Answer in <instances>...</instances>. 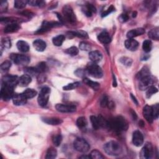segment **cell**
<instances>
[{
    "label": "cell",
    "instance_id": "f546056e",
    "mask_svg": "<svg viewBox=\"0 0 159 159\" xmlns=\"http://www.w3.org/2000/svg\"><path fill=\"white\" fill-rule=\"evenodd\" d=\"M65 39V36L59 35L57 37H54L52 40V42H53V44L54 45L59 47V46H61L62 45Z\"/></svg>",
    "mask_w": 159,
    "mask_h": 159
},
{
    "label": "cell",
    "instance_id": "d4e9b609",
    "mask_svg": "<svg viewBox=\"0 0 159 159\" xmlns=\"http://www.w3.org/2000/svg\"><path fill=\"white\" fill-rule=\"evenodd\" d=\"M83 11L86 16L90 17L92 16L93 13H95L96 12V9L93 4H86L85 7L83 9Z\"/></svg>",
    "mask_w": 159,
    "mask_h": 159
},
{
    "label": "cell",
    "instance_id": "83f0119b",
    "mask_svg": "<svg viewBox=\"0 0 159 159\" xmlns=\"http://www.w3.org/2000/svg\"><path fill=\"white\" fill-rule=\"evenodd\" d=\"M22 94L27 99H31V98H33L36 96L37 91L33 90V89L28 88L22 93Z\"/></svg>",
    "mask_w": 159,
    "mask_h": 159
},
{
    "label": "cell",
    "instance_id": "f35d334b",
    "mask_svg": "<svg viewBox=\"0 0 159 159\" xmlns=\"http://www.w3.org/2000/svg\"><path fill=\"white\" fill-rule=\"evenodd\" d=\"M158 92V90L156 87L154 86H152L150 88H149L146 91V97L147 98H150L153 95L156 94Z\"/></svg>",
    "mask_w": 159,
    "mask_h": 159
},
{
    "label": "cell",
    "instance_id": "f5cc1de1",
    "mask_svg": "<svg viewBox=\"0 0 159 159\" xmlns=\"http://www.w3.org/2000/svg\"><path fill=\"white\" fill-rule=\"evenodd\" d=\"M115 11V8H114V6H113V5H111V6H110L108 8H107V10L105 11L103 13L101 14V16H102L103 17H105V16H107V15H109L110 13H111L112 12H113V11Z\"/></svg>",
    "mask_w": 159,
    "mask_h": 159
},
{
    "label": "cell",
    "instance_id": "277c9868",
    "mask_svg": "<svg viewBox=\"0 0 159 159\" xmlns=\"http://www.w3.org/2000/svg\"><path fill=\"white\" fill-rule=\"evenodd\" d=\"M73 147L76 151L80 152H87L90 147L88 142L83 138H77L73 142Z\"/></svg>",
    "mask_w": 159,
    "mask_h": 159
},
{
    "label": "cell",
    "instance_id": "9a60e30c",
    "mask_svg": "<svg viewBox=\"0 0 159 159\" xmlns=\"http://www.w3.org/2000/svg\"><path fill=\"white\" fill-rule=\"evenodd\" d=\"M132 142L137 147L141 146L144 143V137L142 134L139 130H135L132 135Z\"/></svg>",
    "mask_w": 159,
    "mask_h": 159
},
{
    "label": "cell",
    "instance_id": "d6a6232c",
    "mask_svg": "<svg viewBox=\"0 0 159 159\" xmlns=\"http://www.w3.org/2000/svg\"><path fill=\"white\" fill-rule=\"evenodd\" d=\"M152 47V43L151 40H146L144 41L142 44V49L144 52L147 53L151 52Z\"/></svg>",
    "mask_w": 159,
    "mask_h": 159
},
{
    "label": "cell",
    "instance_id": "6f0895ef",
    "mask_svg": "<svg viewBox=\"0 0 159 159\" xmlns=\"http://www.w3.org/2000/svg\"><path fill=\"white\" fill-rule=\"evenodd\" d=\"M75 74L77 76L82 77L85 75V72H84V70H83L82 69H78L75 72Z\"/></svg>",
    "mask_w": 159,
    "mask_h": 159
},
{
    "label": "cell",
    "instance_id": "4316f807",
    "mask_svg": "<svg viewBox=\"0 0 159 159\" xmlns=\"http://www.w3.org/2000/svg\"><path fill=\"white\" fill-rule=\"evenodd\" d=\"M83 82L85 84H86L88 86H90L91 88H93V90H98L100 87V83H98V82H96L91 81L90 80H89L88 78H85L83 79Z\"/></svg>",
    "mask_w": 159,
    "mask_h": 159
},
{
    "label": "cell",
    "instance_id": "816d5d0a",
    "mask_svg": "<svg viewBox=\"0 0 159 159\" xmlns=\"http://www.w3.org/2000/svg\"><path fill=\"white\" fill-rule=\"evenodd\" d=\"M11 67V62L9 60H6V61L4 62L1 65V69L3 71H6L8 70Z\"/></svg>",
    "mask_w": 159,
    "mask_h": 159
},
{
    "label": "cell",
    "instance_id": "681fc988",
    "mask_svg": "<svg viewBox=\"0 0 159 159\" xmlns=\"http://www.w3.org/2000/svg\"><path fill=\"white\" fill-rule=\"evenodd\" d=\"M152 107V113H153V119H158V115H159V106L158 104H156Z\"/></svg>",
    "mask_w": 159,
    "mask_h": 159
},
{
    "label": "cell",
    "instance_id": "bcb514c9",
    "mask_svg": "<svg viewBox=\"0 0 159 159\" xmlns=\"http://www.w3.org/2000/svg\"><path fill=\"white\" fill-rule=\"evenodd\" d=\"M69 35L73 36H77L79 37H88V35L86 32H84L83 31H76V32H70Z\"/></svg>",
    "mask_w": 159,
    "mask_h": 159
},
{
    "label": "cell",
    "instance_id": "ffe728a7",
    "mask_svg": "<svg viewBox=\"0 0 159 159\" xmlns=\"http://www.w3.org/2000/svg\"><path fill=\"white\" fill-rule=\"evenodd\" d=\"M31 77L29 75L25 74L22 75L20 78H19L18 81V85L22 86L25 87L27 86L31 82Z\"/></svg>",
    "mask_w": 159,
    "mask_h": 159
},
{
    "label": "cell",
    "instance_id": "484cf974",
    "mask_svg": "<svg viewBox=\"0 0 159 159\" xmlns=\"http://www.w3.org/2000/svg\"><path fill=\"white\" fill-rule=\"evenodd\" d=\"M20 26L17 23H11V24H9L6 26V27L4 28V32L5 33H11V32H15L20 29Z\"/></svg>",
    "mask_w": 159,
    "mask_h": 159
},
{
    "label": "cell",
    "instance_id": "ac0fdd59",
    "mask_svg": "<svg viewBox=\"0 0 159 159\" xmlns=\"http://www.w3.org/2000/svg\"><path fill=\"white\" fill-rule=\"evenodd\" d=\"M125 46L128 50L130 51H134L139 47V43L137 40L133 39H128L125 42Z\"/></svg>",
    "mask_w": 159,
    "mask_h": 159
},
{
    "label": "cell",
    "instance_id": "94428289",
    "mask_svg": "<svg viewBox=\"0 0 159 159\" xmlns=\"http://www.w3.org/2000/svg\"><path fill=\"white\" fill-rule=\"evenodd\" d=\"M132 116H133V119H134V120H136V119H137V115H136V114H135V112L134 111H132Z\"/></svg>",
    "mask_w": 159,
    "mask_h": 159
},
{
    "label": "cell",
    "instance_id": "5b68a950",
    "mask_svg": "<svg viewBox=\"0 0 159 159\" xmlns=\"http://www.w3.org/2000/svg\"><path fill=\"white\" fill-rule=\"evenodd\" d=\"M50 94V89L48 87H44L41 89L38 96V103L42 106L44 107L47 104Z\"/></svg>",
    "mask_w": 159,
    "mask_h": 159
},
{
    "label": "cell",
    "instance_id": "b9f144b4",
    "mask_svg": "<svg viewBox=\"0 0 159 159\" xmlns=\"http://www.w3.org/2000/svg\"><path fill=\"white\" fill-rule=\"evenodd\" d=\"M27 3L32 6H43L45 5V3L43 1H37V0H31L27 1Z\"/></svg>",
    "mask_w": 159,
    "mask_h": 159
},
{
    "label": "cell",
    "instance_id": "c3c4849f",
    "mask_svg": "<svg viewBox=\"0 0 159 159\" xmlns=\"http://www.w3.org/2000/svg\"><path fill=\"white\" fill-rule=\"evenodd\" d=\"M120 62L122 63L125 66H128L129 67L130 65H132V60L131 59L126 57H124L120 59Z\"/></svg>",
    "mask_w": 159,
    "mask_h": 159
},
{
    "label": "cell",
    "instance_id": "db71d44e",
    "mask_svg": "<svg viewBox=\"0 0 159 159\" xmlns=\"http://www.w3.org/2000/svg\"><path fill=\"white\" fill-rule=\"evenodd\" d=\"M109 103V100H108V98H107V96L106 95H104L103 96V98H101V101H100V104H101V106L102 107H106L107 106V104H108Z\"/></svg>",
    "mask_w": 159,
    "mask_h": 159
},
{
    "label": "cell",
    "instance_id": "44dd1931",
    "mask_svg": "<svg viewBox=\"0 0 159 159\" xmlns=\"http://www.w3.org/2000/svg\"><path fill=\"white\" fill-rule=\"evenodd\" d=\"M145 33V30L143 28H137L129 31L127 33V37L129 39H133L134 37L142 35Z\"/></svg>",
    "mask_w": 159,
    "mask_h": 159
},
{
    "label": "cell",
    "instance_id": "cb8c5ba5",
    "mask_svg": "<svg viewBox=\"0 0 159 159\" xmlns=\"http://www.w3.org/2000/svg\"><path fill=\"white\" fill-rule=\"evenodd\" d=\"M43 121L47 124L53 126L60 125L63 123L62 119L57 118H45L43 119Z\"/></svg>",
    "mask_w": 159,
    "mask_h": 159
},
{
    "label": "cell",
    "instance_id": "60d3db41",
    "mask_svg": "<svg viewBox=\"0 0 159 159\" xmlns=\"http://www.w3.org/2000/svg\"><path fill=\"white\" fill-rule=\"evenodd\" d=\"M80 83L79 82L72 83L68 84L67 85L65 86L63 88L64 90H66V91L72 90H73V89H75V88H78L80 86Z\"/></svg>",
    "mask_w": 159,
    "mask_h": 159
},
{
    "label": "cell",
    "instance_id": "91938a15",
    "mask_svg": "<svg viewBox=\"0 0 159 159\" xmlns=\"http://www.w3.org/2000/svg\"><path fill=\"white\" fill-rule=\"evenodd\" d=\"M80 158H86V159L91 158V157H90V155H89V156H86V155H83V156H81V157H80Z\"/></svg>",
    "mask_w": 159,
    "mask_h": 159
},
{
    "label": "cell",
    "instance_id": "ee69618b",
    "mask_svg": "<svg viewBox=\"0 0 159 159\" xmlns=\"http://www.w3.org/2000/svg\"><path fill=\"white\" fill-rule=\"evenodd\" d=\"M62 141V136L60 134L56 135L52 139L53 144L56 147L59 146Z\"/></svg>",
    "mask_w": 159,
    "mask_h": 159
},
{
    "label": "cell",
    "instance_id": "7402d4cb",
    "mask_svg": "<svg viewBox=\"0 0 159 159\" xmlns=\"http://www.w3.org/2000/svg\"><path fill=\"white\" fill-rule=\"evenodd\" d=\"M34 49L38 52H43L46 49V43L41 39H37L33 43Z\"/></svg>",
    "mask_w": 159,
    "mask_h": 159
},
{
    "label": "cell",
    "instance_id": "11a10c76",
    "mask_svg": "<svg viewBox=\"0 0 159 159\" xmlns=\"http://www.w3.org/2000/svg\"><path fill=\"white\" fill-rule=\"evenodd\" d=\"M8 8V3L6 1H2L0 3V8L1 11H6Z\"/></svg>",
    "mask_w": 159,
    "mask_h": 159
},
{
    "label": "cell",
    "instance_id": "d590c367",
    "mask_svg": "<svg viewBox=\"0 0 159 159\" xmlns=\"http://www.w3.org/2000/svg\"><path fill=\"white\" fill-rule=\"evenodd\" d=\"M25 72L27 73V75H32V76H35V75H39L40 74L37 70L36 68H32V67H29V68H26L25 69Z\"/></svg>",
    "mask_w": 159,
    "mask_h": 159
},
{
    "label": "cell",
    "instance_id": "6125c7cd",
    "mask_svg": "<svg viewBox=\"0 0 159 159\" xmlns=\"http://www.w3.org/2000/svg\"><path fill=\"white\" fill-rule=\"evenodd\" d=\"M113 86L116 87L117 86V83H116V79H115V76L113 75Z\"/></svg>",
    "mask_w": 159,
    "mask_h": 159
},
{
    "label": "cell",
    "instance_id": "8d00e7d4",
    "mask_svg": "<svg viewBox=\"0 0 159 159\" xmlns=\"http://www.w3.org/2000/svg\"><path fill=\"white\" fill-rule=\"evenodd\" d=\"M27 1L24 0H16L15 1V7L17 9H22L26 7Z\"/></svg>",
    "mask_w": 159,
    "mask_h": 159
},
{
    "label": "cell",
    "instance_id": "d6986e66",
    "mask_svg": "<svg viewBox=\"0 0 159 159\" xmlns=\"http://www.w3.org/2000/svg\"><path fill=\"white\" fill-rule=\"evenodd\" d=\"M98 39L101 43L103 44H109L111 40L109 34L106 31L101 32V33L98 36Z\"/></svg>",
    "mask_w": 159,
    "mask_h": 159
},
{
    "label": "cell",
    "instance_id": "2e32d148",
    "mask_svg": "<svg viewBox=\"0 0 159 159\" xmlns=\"http://www.w3.org/2000/svg\"><path fill=\"white\" fill-rule=\"evenodd\" d=\"M143 115L149 123H152L154 119L152 113V107L149 105L145 106L143 109Z\"/></svg>",
    "mask_w": 159,
    "mask_h": 159
},
{
    "label": "cell",
    "instance_id": "1f68e13d",
    "mask_svg": "<svg viewBox=\"0 0 159 159\" xmlns=\"http://www.w3.org/2000/svg\"><path fill=\"white\" fill-rule=\"evenodd\" d=\"M57 151H56V149H55L53 147H50L48 149L45 158L47 159L55 158L56 157H57Z\"/></svg>",
    "mask_w": 159,
    "mask_h": 159
},
{
    "label": "cell",
    "instance_id": "f1b7e54d",
    "mask_svg": "<svg viewBox=\"0 0 159 159\" xmlns=\"http://www.w3.org/2000/svg\"><path fill=\"white\" fill-rule=\"evenodd\" d=\"M149 37H150L151 39L153 40H158L159 39V31H158V27L154 28V29L151 30L148 33Z\"/></svg>",
    "mask_w": 159,
    "mask_h": 159
},
{
    "label": "cell",
    "instance_id": "680465c9",
    "mask_svg": "<svg viewBox=\"0 0 159 159\" xmlns=\"http://www.w3.org/2000/svg\"><path fill=\"white\" fill-rule=\"evenodd\" d=\"M130 97H131L132 100V101H133V102L134 103L135 105H138V101L136 100V98H135V97L132 94H130Z\"/></svg>",
    "mask_w": 159,
    "mask_h": 159
},
{
    "label": "cell",
    "instance_id": "f6af8a7d",
    "mask_svg": "<svg viewBox=\"0 0 159 159\" xmlns=\"http://www.w3.org/2000/svg\"><path fill=\"white\" fill-rule=\"evenodd\" d=\"M65 53H67L72 56H75L78 54V49L76 47L73 46L65 50Z\"/></svg>",
    "mask_w": 159,
    "mask_h": 159
},
{
    "label": "cell",
    "instance_id": "52a82bcc",
    "mask_svg": "<svg viewBox=\"0 0 159 159\" xmlns=\"http://www.w3.org/2000/svg\"><path fill=\"white\" fill-rule=\"evenodd\" d=\"M63 15L65 20L71 24H74L76 22L77 19L73 11V9L70 6H65L62 9Z\"/></svg>",
    "mask_w": 159,
    "mask_h": 159
},
{
    "label": "cell",
    "instance_id": "9f6ffc18",
    "mask_svg": "<svg viewBox=\"0 0 159 159\" xmlns=\"http://www.w3.org/2000/svg\"><path fill=\"white\" fill-rule=\"evenodd\" d=\"M128 19H129V17L127 15H126V14H123V15H121L119 17L120 21L123 22L127 21L128 20Z\"/></svg>",
    "mask_w": 159,
    "mask_h": 159
},
{
    "label": "cell",
    "instance_id": "603a6c76",
    "mask_svg": "<svg viewBox=\"0 0 159 159\" xmlns=\"http://www.w3.org/2000/svg\"><path fill=\"white\" fill-rule=\"evenodd\" d=\"M16 46L17 49L21 52H27L29 50V44L24 40H19L16 44Z\"/></svg>",
    "mask_w": 159,
    "mask_h": 159
},
{
    "label": "cell",
    "instance_id": "e575fe53",
    "mask_svg": "<svg viewBox=\"0 0 159 159\" xmlns=\"http://www.w3.org/2000/svg\"><path fill=\"white\" fill-rule=\"evenodd\" d=\"M90 121L91 124L93 126V128H94L95 130H98L100 128V124H99V121H98V117H96L95 116H91L90 117Z\"/></svg>",
    "mask_w": 159,
    "mask_h": 159
},
{
    "label": "cell",
    "instance_id": "6da1fadb",
    "mask_svg": "<svg viewBox=\"0 0 159 159\" xmlns=\"http://www.w3.org/2000/svg\"><path fill=\"white\" fill-rule=\"evenodd\" d=\"M107 128L114 130L116 132H120L128 129V123L123 117L117 116L107 121Z\"/></svg>",
    "mask_w": 159,
    "mask_h": 159
},
{
    "label": "cell",
    "instance_id": "8fae6325",
    "mask_svg": "<svg viewBox=\"0 0 159 159\" xmlns=\"http://www.w3.org/2000/svg\"><path fill=\"white\" fill-rule=\"evenodd\" d=\"M153 155V148L151 143H146L141 152V157L144 159H149Z\"/></svg>",
    "mask_w": 159,
    "mask_h": 159
},
{
    "label": "cell",
    "instance_id": "3957f363",
    "mask_svg": "<svg viewBox=\"0 0 159 159\" xmlns=\"http://www.w3.org/2000/svg\"><path fill=\"white\" fill-rule=\"evenodd\" d=\"M86 72L90 76L96 78H100L103 77V71L100 66L95 63H90L87 65Z\"/></svg>",
    "mask_w": 159,
    "mask_h": 159
},
{
    "label": "cell",
    "instance_id": "5bb4252c",
    "mask_svg": "<svg viewBox=\"0 0 159 159\" xmlns=\"http://www.w3.org/2000/svg\"><path fill=\"white\" fill-rule=\"evenodd\" d=\"M12 100L14 105H15L16 106H22L26 103L27 99L23 95L22 93H21V94L16 93V94H14Z\"/></svg>",
    "mask_w": 159,
    "mask_h": 159
},
{
    "label": "cell",
    "instance_id": "4fadbf2b",
    "mask_svg": "<svg viewBox=\"0 0 159 159\" xmlns=\"http://www.w3.org/2000/svg\"><path fill=\"white\" fill-rule=\"evenodd\" d=\"M55 108L61 113H73L76 111V106L72 105L57 104L55 106Z\"/></svg>",
    "mask_w": 159,
    "mask_h": 159
},
{
    "label": "cell",
    "instance_id": "30bf717a",
    "mask_svg": "<svg viewBox=\"0 0 159 159\" xmlns=\"http://www.w3.org/2000/svg\"><path fill=\"white\" fill-rule=\"evenodd\" d=\"M19 78L17 76L8 75L4 76L2 78V84L7 86H9L15 88L17 84H18Z\"/></svg>",
    "mask_w": 159,
    "mask_h": 159
},
{
    "label": "cell",
    "instance_id": "4dcf8cb0",
    "mask_svg": "<svg viewBox=\"0 0 159 159\" xmlns=\"http://www.w3.org/2000/svg\"><path fill=\"white\" fill-rule=\"evenodd\" d=\"M149 75H150V71H149V70L147 67H143L141 70L137 74V78L140 80L141 79L145 77H147V76H149Z\"/></svg>",
    "mask_w": 159,
    "mask_h": 159
},
{
    "label": "cell",
    "instance_id": "7dc6e473",
    "mask_svg": "<svg viewBox=\"0 0 159 159\" xmlns=\"http://www.w3.org/2000/svg\"><path fill=\"white\" fill-rule=\"evenodd\" d=\"M80 49L83 51H90L91 50V45L86 42H81L79 44Z\"/></svg>",
    "mask_w": 159,
    "mask_h": 159
},
{
    "label": "cell",
    "instance_id": "8992f818",
    "mask_svg": "<svg viewBox=\"0 0 159 159\" xmlns=\"http://www.w3.org/2000/svg\"><path fill=\"white\" fill-rule=\"evenodd\" d=\"M9 58L13 60L14 63L17 65H25L30 62V58L25 55L11 54L9 55Z\"/></svg>",
    "mask_w": 159,
    "mask_h": 159
},
{
    "label": "cell",
    "instance_id": "be15d7a7",
    "mask_svg": "<svg viewBox=\"0 0 159 159\" xmlns=\"http://www.w3.org/2000/svg\"><path fill=\"white\" fill-rule=\"evenodd\" d=\"M139 125L141 126V127H143V126H144V123L142 121H140V122H139Z\"/></svg>",
    "mask_w": 159,
    "mask_h": 159
},
{
    "label": "cell",
    "instance_id": "74e56055",
    "mask_svg": "<svg viewBox=\"0 0 159 159\" xmlns=\"http://www.w3.org/2000/svg\"><path fill=\"white\" fill-rule=\"evenodd\" d=\"M90 156L92 159H103L104 158L101 153L97 150H94L91 151V152L90 154Z\"/></svg>",
    "mask_w": 159,
    "mask_h": 159
},
{
    "label": "cell",
    "instance_id": "ba28073f",
    "mask_svg": "<svg viewBox=\"0 0 159 159\" xmlns=\"http://www.w3.org/2000/svg\"><path fill=\"white\" fill-rule=\"evenodd\" d=\"M155 82L154 78L151 75L145 77L139 80V89L142 91L146 90L149 88L153 86V84Z\"/></svg>",
    "mask_w": 159,
    "mask_h": 159
},
{
    "label": "cell",
    "instance_id": "7bdbcfd3",
    "mask_svg": "<svg viewBox=\"0 0 159 159\" xmlns=\"http://www.w3.org/2000/svg\"><path fill=\"white\" fill-rule=\"evenodd\" d=\"M36 68L37 70H38L39 73H44L47 71V70L48 69L47 66V65L45 62H40V63H39V65H37Z\"/></svg>",
    "mask_w": 159,
    "mask_h": 159
},
{
    "label": "cell",
    "instance_id": "836d02e7",
    "mask_svg": "<svg viewBox=\"0 0 159 159\" xmlns=\"http://www.w3.org/2000/svg\"><path fill=\"white\" fill-rule=\"evenodd\" d=\"M77 125L79 128H85L87 126V121L85 117H80L77 120Z\"/></svg>",
    "mask_w": 159,
    "mask_h": 159
},
{
    "label": "cell",
    "instance_id": "ab89813d",
    "mask_svg": "<svg viewBox=\"0 0 159 159\" xmlns=\"http://www.w3.org/2000/svg\"><path fill=\"white\" fill-rule=\"evenodd\" d=\"M1 46L5 49H9L11 47V42L9 37H4L1 40Z\"/></svg>",
    "mask_w": 159,
    "mask_h": 159
},
{
    "label": "cell",
    "instance_id": "f907efd6",
    "mask_svg": "<svg viewBox=\"0 0 159 159\" xmlns=\"http://www.w3.org/2000/svg\"><path fill=\"white\" fill-rule=\"evenodd\" d=\"M98 121L100 128H107V121H106L105 119L102 116H99L98 117Z\"/></svg>",
    "mask_w": 159,
    "mask_h": 159
},
{
    "label": "cell",
    "instance_id": "7a4b0ae2",
    "mask_svg": "<svg viewBox=\"0 0 159 159\" xmlns=\"http://www.w3.org/2000/svg\"><path fill=\"white\" fill-rule=\"evenodd\" d=\"M104 149L106 153L112 156H119L123 152V149L121 145L118 142L113 141L105 144Z\"/></svg>",
    "mask_w": 159,
    "mask_h": 159
},
{
    "label": "cell",
    "instance_id": "e0dca14e",
    "mask_svg": "<svg viewBox=\"0 0 159 159\" xmlns=\"http://www.w3.org/2000/svg\"><path fill=\"white\" fill-rule=\"evenodd\" d=\"M89 58L91 60L93 63H98L102 60L103 55L98 50L91 51L89 54Z\"/></svg>",
    "mask_w": 159,
    "mask_h": 159
},
{
    "label": "cell",
    "instance_id": "9c48e42d",
    "mask_svg": "<svg viewBox=\"0 0 159 159\" xmlns=\"http://www.w3.org/2000/svg\"><path fill=\"white\" fill-rule=\"evenodd\" d=\"M14 88H15L2 84L1 89V97L3 100L8 101L13 98L14 95Z\"/></svg>",
    "mask_w": 159,
    "mask_h": 159
},
{
    "label": "cell",
    "instance_id": "7c38bea8",
    "mask_svg": "<svg viewBox=\"0 0 159 159\" xmlns=\"http://www.w3.org/2000/svg\"><path fill=\"white\" fill-rule=\"evenodd\" d=\"M60 25V23L57 22H49V21H44L40 29L36 32L37 34H42L45 32L47 31H49L51 28L54 27L55 26H59Z\"/></svg>",
    "mask_w": 159,
    "mask_h": 159
}]
</instances>
